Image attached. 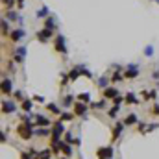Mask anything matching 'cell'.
I'll list each match as a JSON object with an SVG mask.
<instances>
[{"label": "cell", "mask_w": 159, "mask_h": 159, "mask_svg": "<svg viewBox=\"0 0 159 159\" xmlns=\"http://www.w3.org/2000/svg\"><path fill=\"white\" fill-rule=\"evenodd\" d=\"M17 131H19V135H20V137L24 139V141H30V139H32V135H33V124L24 122V124H20V126H19Z\"/></svg>", "instance_id": "6da1fadb"}, {"label": "cell", "mask_w": 159, "mask_h": 159, "mask_svg": "<svg viewBox=\"0 0 159 159\" xmlns=\"http://www.w3.org/2000/svg\"><path fill=\"white\" fill-rule=\"evenodd\" d=\"M54 44H56V50H57V52H61V54L67 52V48H65V37H63V35H57Z\"/></svg>", "instance_id": "7a4b0ae2"}, {"label": "cell", "mask_w": 159, "mask_h": 159, "mask_svg": "<svg viewBox=\"0 0 159 159\" xmlns=\"http://www.w3.org/2000/svg\"><path fill=\"white\" fill-rule=\"evenodd\" d=\"M111 155H113V148H111V146L98 150V157H100V159H111Z\"/></svg>", "instance_id": "3957f363"}, {"label": "cell", "mask_w": 159, "mask_h": 159, "mask_svg": "<svg viewBox=\"0 0 159 159\" xmlns=\"http://www.w3.org/2000/svg\"><path fill=\"white\" fill-rule=\"evenodd\" d=\"M63 131H65L63 124H61V122H56V124H54V130H52V137H57V139H59V135H61Z\"/></svg>", "instance_id": "277c9868"}, {"label": "cell", "mask_w": 159, "mask_h": 159, "mask_svg": "<svg viewBox=\"0 0 159 159\" xmlns=\"http://www.w3.org/2000/svg\"><path fill=\"white\" fill-rule=\"evenodd\" d=\"M37 35H39V39H41V41H47V39H50V37H52V30H50V28H44V30H41Z\"/></svg>", "instance_id": "5b68a950"}, {"label": "cell", "mask_w": 159, "mask_h": 159, "mask_svg": "<svg viewBox=\"0 0 159 159\" xmlns=\"http://www.w3.org/2000/svg\"><path fill=\"white\" fill-rule=\"evenodd\" d=\"M104 96H105V98H117V96H119V93H117V89L107 87V89L104 91Z\"/></svg>", "instance_id": "8992f818"}, {"label": "cell", "mask_w": 159, "mask_h": 159, "mask_svg": "<svg viewBox=\"0 0 159 159\" xmlns=\"http://www.w3.org/2000/svg\"><path fill=\"white\" fill-rule=\"evenodd\" d=\"M122 128H124V122H119V124L115 126V130H113V141L119 139V135L122 133Z\"/></svg>", "instance_id": "52a82bcc"}, {"label": "cell", "mask_w": 159, "mask_h": 159, "mask_svg": "<svg viewBox=\"0 0 159 159\" xmlns=\"http://www.w3.org/2000/svg\"><path fill=\"white\" fill-rule=\"evenodd\" d=\"M74 109H76V111H74L76 115H83V113L87 111V105H85V104H81V102H78V104L74 105Z\"/></svg>", "instance_id": "ba28073f"}, {"label": "cell", "mask_w": 159, "mask_h": 159, "mask_svg": "<svg viewBox=\"0 0 159 159\" xmlns=\"http://www.w3.org/2000/svg\"><path fill=\"white\" fill-rule=\"evenodd\" d=\"M2 111L4 113H13L15 111V105L11 102H2Z\"/></svg>", "instance_id": "9c48e42d"}, {"label": "cell", "mask_w": 159, "mask_h": 159, "mask_svg": "<svg viewBox=\"0 0 159 159\" xmlns=\"http://www.w3.org/2000/svg\"><path fill=\"white\" fill-rule=\"evenodd\" d=\"M2 93H4V95H9V93H11V81H9V80H4V81H2Z\"/></svg>", "instance_id": "30bf717a"}, {"label": "cell", "mask_w": 159, "mask_h": 159, "mask_svg": "<svg viewBox=\"0 0 159 159\" xmlns=\"http://www.w3.org/2000/svg\"><path fill=\"white\" fill-rule=\"evenodd\" d=\"M35 122H37V126H50V120L44 119V117H41V115L35 117Z\"/></svg>", "instance_id": "8fae6325"}, {"label": "cell", "mask_w": 159, "mask_h": 159, "mask_svg": "<svg viewBox=\"0 0 159 159\" xmlns=\"http://www.w3.org/2000/svg\"><path fill=\"white\" fill-rule=\"evenodd\" d=\"M24 37V30H15L13 33H11V39L13 41H19V39H22Z\"/></svg>", "instance_id": "7c38bea8"}, {"label": "cell", "mask_w": 159, "mask_h": 159, "mask_svg": "<svg viewBox=\"0 0 159 159\" xmlns=\"http://www.w3.org/2000/svg\"><path fill=\"white\" fill-rule=\"evenodd\" d=\"M59 148L63 150V154H65L67 157H69V155L72 154V152H71V146H69V144H67V143H61V144H59Z\"/></svg>", "instance_id": "4fadbf2b"}, {"label": "cell", "mask_w": 159, "mask_h": 159, "mask_svg": "<svg viewBox=\"0 0 159 159\" xmlns=\"http://www.w3.org/2000/svg\"><path fill=\"white\" fill-rule=\"evenodd\" d=\"M135 76H137V69H133V67L130 71H126V74H124V78H135Z\"/></svg>", "instance_id": "5bb4252c"}, {"label": "cell", "mask_w": 159, "mask_h": 159, "mask_svg": "<svg viewBox=\"0 0 159 159\" xmlns=\"http://www.w3.org/2000/svg\"><path fill=\"white\" fill-rule=\"evenodd\" d=\"M78 100L80 102H89L91 100V95L89 93H81V95H78Z\"/></svg>", "instance_id": "9a60e30c"}, {"label": "cell", "mask_w": 159, "mask_h": 159, "mask_svg": "<svg viewBox=\"0 0 159 159\" xmlns=\"http://www.w3.org/2000/svg\"><path fill=\"white\" fill-rule=\"evenodd\" d=\"M135 122H137V117H135V115H130V117L124 120V124H126V126H130V124H135Z\"/></svg>", "instance_id": "2e32d148"}, {"label": "cell", "mask_w": 159, "mask_h": 159, "mask_svg": "<svg viewBox=\"0 0 159 159\" xmlns=\"http://www.w3.org/2000/svg\"><path fill=\"white\" fill-rule=\"evenodd\" d=\"M22 109H24L26 113H30V111H32V102H30V100H26V102H22Z\"/></svg>", "instance_id": "e0dca14e"}, {"label": "cell", "mask_w": 159, "mask_h": 159, "mask_svg": "<svg viewBox=\"0 0 159 159\" xmlns=\"http://www.w3.org/2000/svg\"><path fill=\"white\" fill-rule=\"evenodd\" d=\"M126 102H128V104H137V102H139V100H137V98H135V96H133V95H131V93H130V95H128V96H126Z\"/></svg>", "instance_id": "ac0fdd59"}, {"label": "cell", "mask_w": 159, "mask_h": 159, "mask_svg": "<svg viewBox=\"0 0 159 159\" xmlns=\"http://www.w3.org/2000/svg\"><path fill=\"white\" fill-rule=\"evenodd\" d=\"M48 157H50V150H44L39 154V159H48Z\"/></svg>", "instance_id": "d6986e66"}, {"label": "cell", "mask_w": 159, "mask_h": 159, "mask_svg": "<svg viewBox=\"0 0 159 159\" xmlns=\"http://www.w3.org/2000/svg\"><path fill=\"white\" fill-rule=\"evenodd\" d=\"M44 28H50V30H54V22H52V19H47V22H44Z\"/></svg>", "instance_id": "ffe728a7"}, {"label": "cell", "mask_w": 159, "mask_h": 159, "mask_svg": "<svg viewBox=\"0 0 159 159\" xmlns=\"http://www.w3.org/2000/svg\"><path fill=\"white\" fill-rule=\"evenodd\" d=\"M48 109H50L52 113H59V107H57L56 104H48Z\"/></svg>", "instance_id": "44dd1931"}, {"label": "cell", "mask_w": 159, "mask_h": 159, "mask_svg": "<svg viewBox=\"0 0 159 159\" xmlns=\"http://www.w3.org/2000/svg\"><path fill=\"white\" fill-rule=\"evenodd\" d=\"M120 80H122L120 72H115V74H113V78H111V81H120Z\"/></svg>", "instance_id": "7402d4cb"}, {"label": "cell", "mask_w": 159, "mask_h": 159, "mask_svg": "<svg viewBox=\"0 0 159 159\" xmlns=\"http://www.w3.org/2000/svg\"><path fill=\"white\" fill-rule=\"evenodd\" d=\"M117 111H119V105L111 107V109H109V117H115V115H117Z\"/></svg>", "instance_id": "603a6c76"}, {"label": "cell", "mask_w": 159, "mask_h": 159, "mask_svg": "<svg viewBox=\"0 0 159 159\" xmlns=\"http://www.w3.org/2000/svg\"><path fill=\"white\" fill-rule=\"evenodd\" d=\"M33 155L30 154V152H22V155H20V159H32Z\"/></svg>", "instance_id": "cb8c5ba5"}, {"label": "cell", "mask_w": 159, "mask_h": 159, "mask_svg": "<svg viewBox=\"0 0 159 159\" xmlns=\"http://www.w3.org/2000/svg\"><path fill=\"white\" fill-rule=\"evenodd\" d=\"M72 119V115H69V113H63L61 115V120H71Z\"/></svg>", "instance_id": "d4e9b609"}, {"label": "cell", "mask_w": 159, "mask_h": 159, "mask_svg": "<svg viewBox=\"0 0 159 159\" xmlns=\"http://www.w3.org/2000/svg\"><path fill=\"white\" fill-rule=\"evenodd\" d=\"M152 113H154V115H159V105H154L152 107Z\"/></svg>", "instance_id": "484cf974"}, {"label": "cell", "mask_w": 159, "mask_h": 159, "mask_svg": "<svg viewBox=\"0 0 159 159\" xmlns=\"http://www.w3.org/2000/svg\"><path fill=\"white\" fill-rule=\"evenodd\" d=\"M69 104H72V98H71V96H67V98H65V105H69Z\"/></svg>", "instance_id": "4316f807"}, {"label": "cell", "mask_w": 159, "mask_h": 159, "mask_svg": "<svg viewBox=\"0 0 159 159\" xmlns=\"http://www.w3.org/2000/svg\"><path fill=\"white\" fill-rule=\"evenodd\" d=\"M44 13H47V8H43L41 11H37V15H39V17H41V15H44Z\"/></svg>", "instance_id": "83f0119b"}, {"label": "cell", "mask_w": 159, "mask_h": 159, "mask_svg": "<svg viewBox=\"0 0 159 159\" xmlns=\"http://www.w3.org/2000/svg\"><path fill=\"white\" fill-rule=\"evenodd\" d=\"M4 2H6V4H9V6H11V4H13V0H4Z\"/></svg>", "instance_id": "f1b7e54d"}]
</instances>
